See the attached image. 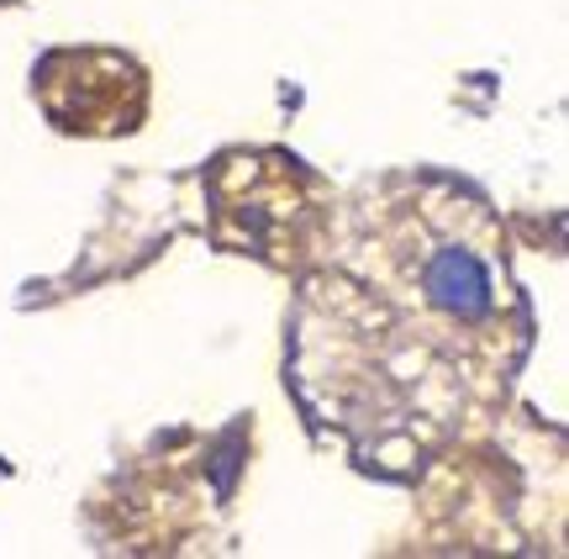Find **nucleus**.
Returning <instances> with one entry per match:
<instances>
[{"mask_svg": "<svg viewBox=\"0 0 569 559\" xmlns=\"http://www.w3.org/2000/svg\"><path fill=\"white\" fill-rule=\"evenodd\" d=\"M528 338L490 207L453 180H407L359 201L301 286L290 380L317 428L396 476L507 396Z\"/></svg>", "mask_w": 569, "mask_h": 559, "instance_id": "nucleus-1", "label": "nucleus"}]
</instances>
